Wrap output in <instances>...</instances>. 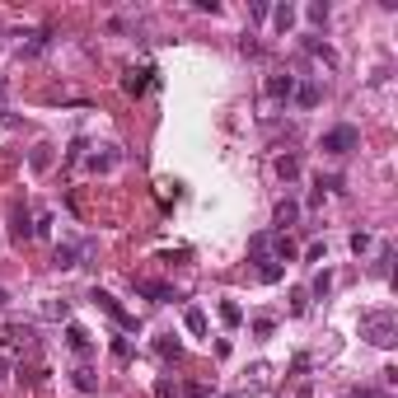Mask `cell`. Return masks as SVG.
<instances>
[{
	"label": "cell",
	"instance_id": "cell-17",
	"mask_svg": "<svg viewBox=\"0 0 398 398\" xmlns=\"http://www.w3.org/2000/svg\"><path fill=\"white\" fill-rule=\"evenodd\" d=\"M276 178H281V183H296V178H300V159H296V155H276Z\"/></svg>",
	"mask_w": 398,
	"mask_h": 398
},
{
	"label": "cell",
	"instance_id": "cell-25",
	"mask_svg": "<svg viewBox=\"0 0 398 398\" xmlns=\"http://www.w3.org/2000/svg\"><path fill=\"white\" fill-rule=\"evenodd\" d=\"M75 389H80V394H99V380H94L90 365H80V370H75Z\"/></svg>",
	"mask_w": 398,
	"mask_h": 398
},
{
	"label": "cell",
	"instance_id": "cell-21",
	"mask_svg": "<svg viewBox=\"0 0 398 398\" xmlns=\"http://www.w3.org/2000/svg\"><path fill=\"white\" fill-rule=\"evenodd\" d=\"M28 169H33V173H47V169H52V146H33V155H28Z\"/></svg>",
	"mask_w": 398,
	"mask_h": 398
},
{
	"label": "cell",
	"instance_id": "cell-5",
	"mask_svg": "<svg viewBox=\"0 0 398 398\" xmlns=\"http://www.w3.org/2000/svg\"><path fill=\"white\" fill-rule=\"evenodd\" d=\"M117 164H122V150L117 146H99V150L85 155V169L90 173H108V169H117Z\"/></svg>",
	"mask_w": 398,
	"mask_h": 398
},
{
	"label": "cell",
	"instance_id": "cell-22",
	"mask_svg": "<svg viewBox=\"0 0 398 398\" xmlns=\"http://www.w3.org/2000/svg\"><path fill=\"white\" fill-rule=\"evenodd\" d=\"M305 52H309V57H323L328 66H338V52H333L328 43H318V38H305Z\"/></svg>",
	"mask_w": 398,
	"mask_h": 398
},
{
	"label": "cell",
	"instance_id": "cell-1",
	"mask_svg": "<svg viewBox=\"0 0 398 398\" xmlns=\"http://www.w3.org/2000/svg\"><path fill=\"white\" fill-rule=\"evenodd\" d=\"M361 338L370 347H394L398 342V314L394 309H365L361 314Z\"/></svg>",
	"mask_w": 398,
	"mask_h": 398
},
{
	"label": "cell",
	"instance_id": "cell-35",
	"mask_svg": "<svg viewBox=\"0 0 398 398\" xmlns=\"http://www.w3.org/2000/svg\"><path fill=\"white\" fill-rule=\"evenodd\" d=\"M305 258H309V262H323V258H328V249H323V244H309Z\"/></svg>",
	"mask_w": 398,
	"mask_h": 398
},
{
	"label": "cell",
	"instance_id": "cell-18",
	"mask_svg": "<svg viewBox=\"0 0 398 398\" xmlns=\"http://www.w3.org/2000/svg\"><path fill=\"white\" fill-rule=\"evenodd\" d=\"M281 276H286L281 262H272V258H262V262H258V281H262V286H276Z\"/></svg>",
	"mask_w": 398,
	"mask_h": 398
},
{
	"label": "cell",
	"instance_id": "cell-3",
	"mask_svg": "<svg viewBox=\"0 0 398 398\" xmlns=\"http://www.w3.org/2000/svg\"><path fill=\"white\" fill-rule=\"evenodd\" d=\"M267 384H272V365H267V361H253L249 370H244V380H239V389H235L230 398H258Z\"/></svg>",
	"mask_w": 398,
	"mask_h": 398
},
{
	"label": "cell",
	"instance_id": "cell-10",
	"mask_svg": "<svg viewBox=\"0 0 398 398\" xmlns=\"http://www.w3.org/2000/svg\"><path fill=\"white\" fill-rule=\"evenodd\" d=\"M66 347H70L75 356H90V352H94V338L80 328V323H66Z\"/></svg>",
	"mask_w": 398,
	"mask_h": 398
},
{
	"label": "cell",
	"instance_id": "cell-8",
	"mask_svg": "<svg viewBox=\"0 0 398 398\" xmlns=\"http://www.w3.org/2000/svg\"><path fill=\"white\" fill-rule=\"evenodd\" d=\"M291 90H296V75H267L262 80V94L272 103H291Z\"/></svg>",
	"mask_w": 398,
	"mask_h": 398
},
{
	"label": "cell",
	"instance_id": "cell-12",
	"mask_svg": "<svg viewBox=\"0 0 398 398\" xmlns=\"http://www.w3.org/2000/svg\"><path fill=\"white\" fill-rule=\"evenodd\" d=\"M52 267H57V272L80 267V244H57V253H52Z\"/></svg>",
	"mask_w": 398,
	"mask_h": 398
},
{
	"label": "cell",
	"instance_id": "cell-2",
	"mask_svg": "<svg viewBox=\"0 0 398 398\" xmlns=\"http://www.w3.org/2000/svg\"><path fill=\"white\" fill-rule=\"evenodd\" d=\"M318 150H323V155H333V159L352 155V150H361V131L342 122V127H333V131H323V141H318Z\"/></svg>",
	"mask_w": 398,
	"mask_h": 398
},
{
	"label": "cell",
	"instance_id": "cell-13",
	"mask_svg": "<svg viewBox=\"0 0 398 398\" xmlns=\"http://www.w3.org/2000/svg\"><path fill=\"white\" fill-rule=\"evenodd\" d=\"M47 47H52V33H47V28H38V33H28V43L19 47V57H43Z\"/></svg>",
	"mask_w": 398,
	"mask_h": 398
},
{
	"label": "cell",
	"instance_id": "cell-37",
	"mask_svg": "<svg viewBox=\"0 0 398 398\" xmlns=\"http://www.w3.org/2000/svg\"><path fill=\"white\" fill-rule=\"evenodd\" d=\"M155 398H173V384H169V380H159V384H155Z\"/></svg>",
	"mask_w": 398,
	"mask_h": 398
},
{
	"label": "cell",
	"instance_id": "cell-32",
	"mask_svg": "<svg viewBox=\"0 0 398 398\" xmlns=\"http://www.w3.org/2000/svg\"><path fill=\"white\" fill-rule=\"evenodd\" d=\"M267 14H272V5H262V0H253V5H249V19H253V23H262Z\"/></svg>",
	"mask_w": 398,
	"mask_h": 398
},
{
	"label": "cell",
	"instance_id": "cell-26",
	"mask_svg": "<svg viewBox=\"0 0 398 398\" xmlns=\"http://www.w3.org/2000/svg\"><path fill=\"white\" fill-rule=\"evenodd\" d=\"M305 19L323 28V23H328V5H323V0H314V5H305Z\"/></svg>",
	"mask_w": 398,
	"mask_h": 398
},
{
	"label": "cell",
	"instance_id": "cell-36",
	"mask_svg": "<svg viewBox=\"0 0 398 398\" xmlns=\"http://www.w3.org/2000/svg\"><path fill=\"white\" fill-rule=\"evenodd\" d=\"M305 300H309L305 291H296V296H291V314H305Z\"/></svg>",
	"mask_w": 398,
	"mask_h": 398
},
{
	"label": "cell",
	"instance_id": "cell-34",
	"mask_svg": "<svg viewBox=\"0 0 398 398\" xmlns=\"http://www.w3.org/2000/svg\"><path fill=\"white\" fill-rule=\"evenodd\" d=\"M33 235H52V211H43V216H38V225H33Z\"/></svg>",
	"mask_w": 398,
	"mask_h": 398
},
{
	"label": "cell",
	"instance_id": "cell-41",
	"mask_svg": "<svg viewBox=\"0 0 398 398\" xmlns=\"http://www.w3.org/2000/svg\"><path fill=\"white\" fill-rule=\"evenodd\" d=\"M5 300H10V296H5V291H0V309H5Z\"/></svg>",
	"mask_w": 398,
	"mask_h": 398
},
{
	"label": "cell",
	"instance_id": "cell-16",
	"mask_svg": "<svg viewBox=\"0 0 398 398\" xmlns=\"http://www.w3.org/2000/svg\"><path fill=\"white\" fill-rule=\"evenodd\" d=\"M296 19H300L296 5H276V10H272V23L281 28V33H291V28H296Z\"/></svg>",
	"mask_w": 398,
	"mask_h": 398
},
{
	"label": "cell",
	"instance_id": "cell-33",
	"mask_svg": "<svg viewBox=\"0 0 398 398\" xmlns=\"http://www.w3.org/2000/svg\"><path fill=\"white\" fill-rule=\"evenodd\" d=\"M113 356H117V361H131V342L117 338V342H113Z\"/></svg>",
	"mask_w": 398,
	"mask_h": 398
},
{
	"label": "cell",
	"instance_id": "cell-23",
	"mask_svg": "<svg viewBox=\"0 0 398 398\" xmlns=\"http://www.w3.org/2000/svg\"><path fill=\"white\" fill-rule=\"evenodd\" d=\"M220 323H225V328H239V323H244V309H239L235 300H220Z\"/></svg>",
	"mask_w": 398,
	"mask_h": 398
},
{
	"label": "cell",
	"instance_id": "cell-31",
	"mask_svg": "<svg viewBox=\"0 0 398 398\" xmlns=\"http://www.w3.org/2000/svg\"><path fill=\"white\" fill-rule=\"evenodd\" d=\"M389 262H394V249H380V258H375V276H389Z\"/></svg>",
	"mask_w": 398,
	"mask_h": 398
},
{
	"label": "cell",
	"instance_id": "cell-30",
	"mask_svg": "<svg viewBox=\"0 0 398 398\" xmlns=\"http://www.w3.org/2000/svg\"><path fill=\"white\" fill-rule=\"evenodd\" d=\"M370 244H375V239L365 235V230H356V235H352V253H356V258H361V253H370Z\"/></svg>",
	"mask_w": 398,
	"mask_h": 398
},
{
	"label": "cell",
	"instance_id": "cell-4",
	"mask_svg": "<svg viewBox=\"0 0 398 398\" xmlns=\"http://www.w3.org/2000/svg\"><path fill=\"white\" fill-rule=\"evenodd\" d=\"M90 300H94V305H99V309H103V314H108V318H113L117 328H127V333H136V314H127V309L117 305V300L108 296V291H99V286H94V291H90Z\"/></svg>",
	"mask_w": 398,
	"mask_h": 398
},
{
	"label": "cell",
	"instance_id": "cell-27",
	"mask_svg": "<svg viewBox=\"0 0 398 398\" xmlns=\"http://www.w3.org/2000/svg\"><path fill=\"white\" fill-rule=\"evenodd\" d=\"M43 314H47V318H70V300H47Z\"/></svg>",
	"mask_w": 398,
	"mask_h": 398
},
{
	"label": "cell",
	"instance_id": "cell-39",
	"mask_svg": "<svg viewBox=\"0 0 398 398\" xmlns=\"http://www.w3.org/2000/svg\"><path fill=\"white\" fill-rule=\"evenodd\" d=\"M5 99H10V80L0 75V108H5Z\"/></svg>",
	"mask_w": 398,
	"mask_h": 398
},
{
	"label": "cell",
	"instance_id": "cell-28",
	"mask_svg": "<svg viewBox=\"0 0 398 398\" xmlns=\"http://www.w3.org/2000/svg\"><path fill=\"white\" fill-rule=\"evenodd\" d=\"M309 291H314L318 300H323V296H328V291H333V272H328V267H323V272L314 276V286H309Z\"/></svg>",
	"mask_w": 398,
	"mask_h": 398
},
{
	"label": "cell",
	"instance_id": "cell-6",
	"mask_svg": "<svg viewBox=\"0 0 398 398\" xmlns=\"http://www.w3.org/2000/svg\"><path fill=\"white\" fill-rule=\"evenodd\" d=\"M150 80H155V66H127L122 70V90L131 94V99H141V94L150 90Z\"/></svg>",
	"mask_w": 398,
	"mask_h": 398
},
{
	"label": "cell",
	"instance_id": "cell-24",
	"mask_svg": "<svg viewBox=\"0 0 398 398\" xmlns=\"http://www.w3.org/2000/svg\"><path fill=\"white\" fill-rule=\"evenodd\" d=\"M155 356H164V361H178V356H183L178 338H155Z\"/></svg>",
	"mask_w": 398,
	"mask_h": 398
},
{
	"label": "cell",
	"instance_id": "cell-19",
	"mask_svg": "<svg viewBox=\"0 0 398 398\" xmlns=\"http://www.w3.org/2000/svg\"><path fill=\"white\" fill-rule=\"evenodd\" d=\"M10 235H14V244H23V239H33V225H28V211H14V216H10Z\"/></svg>",
	"mask_w": 398,
	"mask_h": 398
},
{
	"label": "cell",
	"instance_id": "cell-38",
	"mask_svg": "<svg viewBox=\"0 0 398 398\" xmlns=\"http://www.w3.org/2000/svg\"><path fill=\"white\" fill-rule=\"evenodd\" d=\"M356 398H389V394H380V389H361V384H356Z\"/></svg>",
	"mask_w": 398,
	"mask_h": 398
},
{
	"label": "cell",
	"instance_id": "cell-20",
	"mask_svg": "<svg viewBox=\"0 0 398 398\" xmlns=\"http://www.w3.org/2000/svg\"><path fill=\"white\" fill-rule=\"evenodd\" d=\"M183 328H188V333H193V338H202V333H206V309H188V314H183Z\"/></svg>",
	"mask_w": 398,
	"mask_h": 398
},
{
	"label": "cell",
	"instance_id": "cell-9",
	"mask_svg": "<svg viewBox=\"0 0 398 398\" xmlns=\"http://www.w3.org/2000/svg\"><path fill=\"white\" fill-rule=\"evenodd\" d=\"M291 99H296L300 108H318V103H323V85H318V80H296Z\"/></svg>",
	"mask_w": 398,
	"mask_h": 398
},
{
	"label": "cell",
	"instance_id": "cell-7",
	"mask_svg": "<svg viewBox=\"0 0 398 398\" xmlns=\"http://www.w3.org/2000/svg\"><path fill=\"white\" fill-rule=\"evenodd\" d=\"M5 342H10L14 352H33L38 333H33V323H10V328H5Z\"/></svg>",
	"mask_w": 398,
	"mask_h": 398
},
{
	"label": "cell",
	"instance_id": "cell-14",
	"mask_svg": "<svg viewBox=\"0 0 398 398\" xmlns=\"http://www.w3.org/2000/svg\"><path fill=\"white\" fill-rule=\"evenodd\" d=\"M136 296H150L155 305H169V300H173V291H169L164 281H136Z\"/></svg>",
	"mask_w": 398,
	"mask_h": 398
},
{
	"label": "cell",
	"instance_id": "cell-29",
	"mask_svg": "<svg viewBox=\"0 0 398 398\" xmlns=\"http://www.w3.org/2000/svg\"><path fill=\"white\" fill-rule=\"evenodd\" d=\"M253 333H258V338H272V333H276V318L258 314V318H253Z\"/></svg>",
	"mask_w": 398,
	"mask_h": 398
},
{
	"label": "cell",
	"instance_id": "cell-40",
	"mask_svg": "<svg viewBox=\"0 0 398 398\" xmlns=\"http://www.w3.org/2000/svg\"><path fill=\"white\" fill-rule=\"evenodd\" d=\"M0 380H10V356L0 352Z\"/></svg>",
	"mask_w": 398,
	"mask_h": 398
},
{
	"label": "cell",
	"instance_id": "cell-11",
	"mask_svg": "<svg viewBox=\"0 0 398 398\" xmlns=\"http://www.w3.org/2000/svg\"><path fill=\"white\" fill-rule=\"evenodd\" d=\"M300 220V206L296 202H276V211H272V225H276V235H286V230Z\"/></svg>",
	"mask_w": 398,
	"mask_h": 398
},
{
	"label": "cell",
	"instance_id": "cell-15",
	"mask_svg": "<svg viewBox=\"0 0 398 398\" xmlns=\"http://www.w3.org/2000/svg\"><path fill=\"white\" fill-rule=\"evenodd\" d=\"M272 262H296V239H291V235L272 239Z\"/></svg>",
	"mask_w": 398,
	"mask_h": 398
}]
</instances>
